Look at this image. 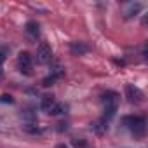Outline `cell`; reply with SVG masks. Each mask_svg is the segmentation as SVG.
I'll list each match as a JSON object with an SVG mask.
<instances>
[{
  "mask_svg": "<svg viewBox=\"0 0 148 148\" xmlns=\"http://www.w3.org/2000/svg\"><path fill=\"white\" fill-rule=\"evenodd\" d=\"M122 124H124L136 138H143V136H145V131H146L145 117H141V115H125V117L122 119Z\"/></svg>",
  "mask_w": 148,
  "mask_h": 148,
  "instance_id": "cell-2",
  "label": "cell"
},
{
  "mask_svg": "<svg viewBox=\"0 0 148 148\" xmlns=\"http://www.w3.org/2000/svg\"><path fill=\"white\" fill-rule=\"evenodd\" d=\"M56 148H68V146L64 143H59V145H56Z\"/></svg>",
  "mask_w": 148,
  "mask_h": 148,
  "instance_id": "cell-19",
  "label": "cell"
},
{
  "mask_svg": "<svg viewBox=\"0 0 148 148\" xmlns=\"http://www.w3.org/2000/svg\"><path fill=\"white\" fill-rule=\"evenodd\" d=\"M0 80H2V71H0Z\"/></svg>",
  "mask_w": 148,
  "mask_h": 148,
  "instance_id": "cell-20",
  "label": "cell"
},
{
  "mask_svg": "<svg viewBox=\"0 0 148 148\" xmlns=\"http://www.w3.org/2000/svg\"><path fill=\"white\" fill-rule=\"evenodd\" d=\"M143 9V4L141 2H131L124 7V18L125 19H131V18H136Z\"/></svg>",
  "mask_w": 148,
  "mask_h": 148,
  "instance_id": "cell-7",
  "label": "cell"
},
{
  "mask_svg": "<svg viewBox=\"0 0 148 148\" xmlns=\"http://www.w3.org/2000/svg\"><path fill=\"white\" fill-rule=\"evenodd\" d=\"M106 120H103V119H99L98 122H94L92 124V129H94V132H98V134H101V132H105L106 131Z\"/></svg>",
  "mask_w": 148,
  "mask_h": 148,
  "instance_id": "cell-13",
  "label": "cell"
},
{
  "mask_svg": "<svg viewBox=\"0 0 148 148\" xmlns=\"http://www.w3.org/2000/svg\"><path fill=\"white\" fill-rule=\"evenodd\" d=\"M56 105V99H54V96H51V94H45L44 98H42V103H40V108L45 112V113H49L51 112V108Z\"/></svg>",
  "mask_w": 148,
  "mask_h": 148,
  "instance_id": "cell-9",
  "label": "cell"
},
{
  "mask_svg": "<svg viewBox=\"0 0 148 148\" xmlns=\"http://www.w3.org/2000/svg\"><path fill=\"white\" fill-rule=\"evenodd\" d=\"M73 145L79 146V148H84V146H86V141H84V139H73Z\"/></svg>",
  "mask_w": 148,
  "mask_h": 148,
  "instance_id": "cell-16",
  "label": "cell"
},
{
  "mask_svg": "<svg viewBox=\"0 0 148 148\" xmlns=\"http://www.w3.org/2000/svg\"><path fill=\"white\" fill-rule=\"evenodd\" d=\"M125 98H127L129 103H132V105H139V103H143L145 94L141 92L139 87H136V86H132V84H127V86H125Z\"/></svg>",
  "mask_w": 148,
  "mask_h": 148,
  "instance_id": "cell-3",
  "label": "cell"
},
{
  "mask_svg": "<svg viewBox=\"0 0 148 148\" xmlns=\"http://www.w3.org/2000/svg\"><path fill=\"white\" fill-rule=\"evenodd\" d=\"M21 129H23L25 132H28V134H40V132H42V129H40L37 124H23Z\"/></svg>",
  "mask_w": 148,
  "mask_h": 148,
  "instance_id": "cell-12",
  "label": "cell"
},
{
  "mask_svg": "<svg viewBox=\"0 0 148 148\" xmlns=\"http://www.w3.org/2000/svg\"><path fill=\"white\" fill-rule=\"evenodd\" d=\"M58 125H59V127H58V131H59V132H63V131H66V129H68V124H66V122H64V124L61 122V124H58Z\"/></svg>",
  "mask_w": 148,
  "mask_h": 148,
  "instance_id": "cell-17",
  "label": "cell"
},
{
  "mask_svg": "<svg viewBox=\"0 0 148 148\" xmlns=\"http://www.w3.org/2000/svg\"><path fill=\"white\" fill-rule=\"evenodd\" d=\"M91 51V45L87 42H82V40H75V42H71L70 44V52L73 56H84Z\"/></svg>",
  "mask_w": 148,
  "mask_h": 148,
  "instance_id": "cell-5",
  "label": "cell"
},
{
  "mask_svg": "<svg viewBox=\"0 0 148 148\" xmlns=\"http://www.w3.org/2000/svg\"><path fill=\"white\" fill-rule=\"evenodd\" d=\"M63 75H64V70L58 66L56 70H52V73H51V75H49V77H45V79L42 80V86H45V87H49V86H52V84H54V82H56V80H58L59 77H63Z\"/></svg>",
  "mask_w": 148,
  "mask_h": 148,
  "instance_id": "cell-8",
  "label": "cell"
},
{
  "mask_svg": "<svg viewBox=\"0 0 148 148\" xmlns=\"http://www.w3.org/2000/svg\"><path fill=\"white\" fill-rule=\"evenodd\" d=\"M32 68H33V59L32 56L25 51V52H19L18 56V70L21 73H25V75H30L32 73Z\"/></svg>",
  "mask_w": 148,
  "mask_h": 148,
  "instance_id": "cell-4",
  "label": "cell"
},
{
  "mask_svg": "<svg viewBox=\"0 0 148 148\" xmlns=\"http://www.w3.org/2000/svg\"><path fill=\"white\" fill-rule=\"evenodd\" d=\"M40 26H38V23L37 21H28L26 23V33L30 35V37H33V38H37V35H38V30Z\"/></svg>",
  "mask_w": 148,
  "mask_h": 148,
  "instance_id": "cell-11",
  "label": "cell"
},
{
  "mask_svg": "<svg viewBox=\"0 0 148 148\" xmlns=\"http://www.w3.org/2000/svg\"><path fill=\"white\" fill-rule=\"evenodd\" d=\"M37 59H38V63H49L52 59V49H51V45H47L45 42H42L38 45V49H37Z\"/></svg>",
  "mask_w": 148,
  "mask_h": 148,
  "instance_id": "cell-6",
  "label": "cell"
},
{
  "mask_svg": "<svg viewBox=\"0 0 148 148\" xmlns=\"http://www.w3.org/2000/svg\"><path fill=\"white\" fill-rule=\"evenodd\" d=\"M4 61H5V52H4V51H0V66L4 64Z\"/></svg>",
  "mask_w": 148,
  "mask_h": 148,
  "instance_id": "cell-18",
  "label": "cell"
},
{
  "mask_svg": "<svg viewBox=\"0 0 148 148\" xmlns=\"http://www.w3.org/2000/svg\"><path fill=\"white\" fill-rule=\"evenodd\" d=\"M101 103H103V120H110L113 115H115V112H117V108H119V94L115 92V91H106L103 96H101Z\"/></svg>",
  "mask_w": 148,
  "mask_h": 148,
  "instance_id": "cell-1",
  "label": "cell"
},
{
  "mask_svg": "<svg viewBox=\"0 0 148 148\" xmlns=\"http://www.w3.org/2000/svg\"><path fill=\"white\" fill-rule=\"evenodd\" d=\"M21 119L25 120V124H37V115L33 113V110H32V108H26V110H23V113H21Z\"/></svg>",
  "mask_w": 148,
  "mask_h": 148,
  "instance_id": "cell-10",
  "label": "cell"
},
{
  "mask_svg": "<svg viewBox=\"0 0 148 148\" xmlns=\"http://www.w3.org/2000/svg\"><path fill=\"white\" fill-rule=\"evenodd\" d=\"M0 101H2V103H14L12 96H9V94H2V96H0Z\"/></svg>",
  "mask_w": 148,
  "mask_h": 148,
  "instance_id": "cell-15",
  "label": "cell"
},
{
  "mask_svg": "<svg viewBox=\"0 0 148 148\" xmlns=\"http://www.w3.org/2000/svg\"><path fill=\"white\" fill-rule=\"evenodd\" d=\"M66 112V105H63V103H56L52 108H51V115H61V113H64Z\"/></svg>",
  "mask_w": 148,
  "mask_h": 148,
  "instance_id": "cell-14",
  "label": "cell"
}]
</instances>
